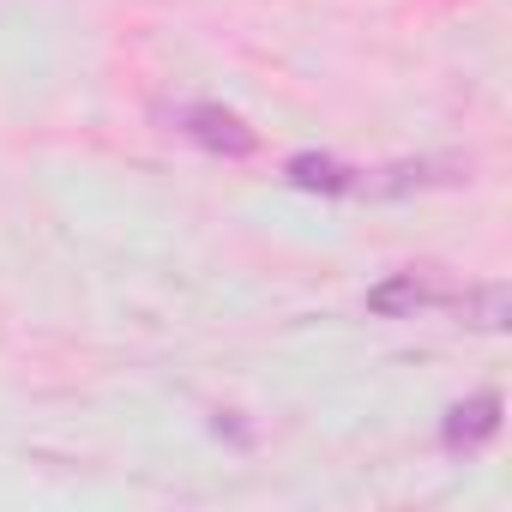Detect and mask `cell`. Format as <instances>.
I'll use <instances>...</instances> for the list:
<instances>
[{
	"instance_id": "cell-1",
	"label": "cell",
	"mask_w": 512,
	"mask_h": 512,
	"mask_svg": "<svg viewBox=\"0 0 512 512\" xmlns=\"http://www.w3.org/2000/svg\"><path fill=\"white\" fill-rule=\"evenodd\" d=\"M163 121L181 139L205 145L211 157H247L253 151V127L235 109H223V103H175V109H163Z\"/></svg>"
},
{
	"instance_id": "cell-4",
	"label": "cell",
	"mask_w": 512,
	"mask_h": 512,
	"mask_svg": "<svg viewBox=\"0 0 512 512\" xmlns=\"http://www.w3.org/2000/svg\"><path fill=\"white\" fill-rule=\"evenodd\" d=\"M284 181L302 187V193H362V169H350L326 151H296L284 163Z\"/></svg>"
},
{
	"instance_id": "cell-3",
	"label": "cell",
	"mask_w": 512,
	"mask_h": 512,
	"mask_svg": "<svg viewBox=\"0 0 512 512\" xmlns=\"http://www.w3.org/2000/svg\"><path fill=\"white\" fill-rule=\"evenodd\" d=\"M440 302H452V296H446L428 272H398V278H386V284L368 290V308L386 314V320H404V314H416V308H440Z\"/></svg>"
},
{
	"instance_id": "cell-5",
	"label": "cell",
	"mask_w": 512,
	"mask_h": 512,
	"mask_svg": "<svg viewBox=\"0 0 512 512\" xmlns=\"http://www.w3.org/2000/svg\"><path fill=\"white\" fill-rule=\"evenodd\" d=\"M458 314H464L470 326H482V332H506V320H512V296H506V284H476V290L458 296Z\"/></svg>"
},
{
	"instance_id": "cell-2",
	"label": "cell",
	"mask_w": 512,
	"mask_h": 512,
	"mask_svg": "<svg viewBox=\"0 0 512 512\" xmlns=\"http://www.w3.org/2000/svg\"><path fill=\"white\" fill-rule=\"evenodd\" d=\"M500 392H476V398H464V404H452L446 410V428H440V440L452 446V452H476V446H488L494 434H500Z\"/></svg>"
}]
</instances>
